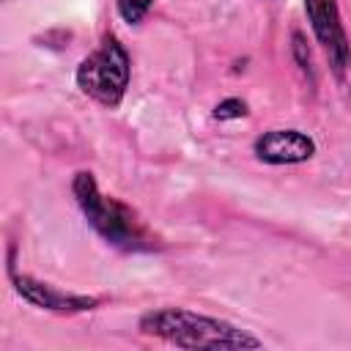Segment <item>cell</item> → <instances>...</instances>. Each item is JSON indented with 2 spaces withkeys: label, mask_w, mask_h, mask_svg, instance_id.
<instances>
[{
  "label": "cell",
  "mask_w": 351,
  "mask_h": 351,
  "mask_svg": "<svg viewBox=\"0 0 351 351\" xmlns=\"http://www.w3.org/2000/svg\"><path fill=\"white\" fill-rule=\"evenodd\" d=\"M140 332L148 337H159L176 348H211V351H244L261 348L263 340L250 335L247 329L228 324L214 315L192 313L184 307H162L151 310L140 318Z\"/></svg>",
  "instance_id": "obj_1"
},
{
  "label": "cell",
  "mask_w": 351,
  "mask_h": 351,
  "mask_svg": "<svg viewBox=\"0 0 351 351\" xmlns=\"http://www.w3.org/2000/svg\"><path fill=\"white\" fill-rule=\"evenodd\" d=\"M71 192L77 197V206L82 211V217L88 219V225L112 247L123 250V252H148L154 250V239L148 236V230L143 228V222L134 217V211L129 206H123L115 197H107L93 173H77L71 181Z\"/></svg>",
  "instance_id": "obj_2"
},
{
  "label": "cell",
  "mask_w": 351,
  "mask_h": 351,
  "mask_svg": "<svg viewBox=\"0 0 351 351\" xmlns=\"http://www.w3.org/2000/svg\"><path fill=\"white\" fill-rule=\"evenodd\" d=\"M74 80H77V88L93 101L104 107H118L132 80V58L115 36H107L99 44V49L82 58Z\"/></svg>",
  "instance_id": "obj_3"
},
{
  "label": "cell",
  "mask_w": 351,
  "mask_h": 351,
  "mask_svg": "<svg viewBox=\"0 0 351 351\" xmlns=\"http://www.w3.org/2000/svg\"><path fill=\"white\" fill-rule=\"evenodd\" d=\"M304 11L313 27V36L326 52L329 69L335 71L337 80H343L351 66V44H348V36L340 19L337 0H304Z\"/></svg>",
  "instance_id": "obj_4"
},
{
  "label": "cell",
  "mask_w": 351,
  "mask_h": 351,
  "mask_svg": "<svg viewBox=\"0 0 351 351\" xmlns=\"http://www.w3.org/2000/svg\"><path fill=\"white\" fill-rule=\"evenodd\" d=\"M252 151L263 165H302L313 159L315 140L299 129H271L252 143Z\"/></svg>",
  "instance_id": "obj_5"
},
{
  "label": "cell",
  "mask_w": 351,
  "mask_h": 351,
  "mask_svg": "<svg viewBox=\"0 0 351 351\" xmlns=\"http://www.w3.org/2000/svg\"><path fill=\"white\" fill-rule=\"evenodd\" d=\"M11 280H14V291L27 304L41 307V310H52V313H85V310H93L99 304V299H93V296L58 291L55 285L41 282V280H36L30 274H14L11 271Z\"/></svg>",
  "instance_id": "obj_6"
},
{
  "label": "cell",
  "mask_w": 351,
  "mask_h": 351,
  "mask_svg": "<svg viewBox=\"0 0 351 351\" xmlns=\"http://www.w3.org/2000/svg\"><path fill=\"white\" fill-rule=\"evenodd\" d=\"M151 5H154V0H115L121 19L129 25H140L145 19V14L151 11Z\"/></svg>",
  "instance_id": "obj_7"
},
{
  "label": "cell",
  "mask_w": 351,
  "mask_h": 351,
  "mask_svg": "<svg viewBox=\"0 0 351 351\" xmlns=\"http://www.w3.org/2000/svg\"><path fill=\"white\" fill-rule=\"evenodd\" d=\"M244 115H247V104L241 99H225L214 107L217 121H236V118H244Z\"/></svg>",
  "instance_id": "obj_8"
},
{
  "label": "cell",
  "mask_w": 351,
  "mask_h": 351,
  "mask_svg": "<svg viewBox=\"0 0 351 351\" xmlns=\"http://www.w3.org/2000/svg\"><path fill=\"white\" fill-rule=\"evenodd\" d=\"M293 58H296V63H299V69L313 80V58H310V49H307V41H304V36L296 30L293 33Z\"/></svg>",
  "instance_id": "obj_9"
}]
</instances>
